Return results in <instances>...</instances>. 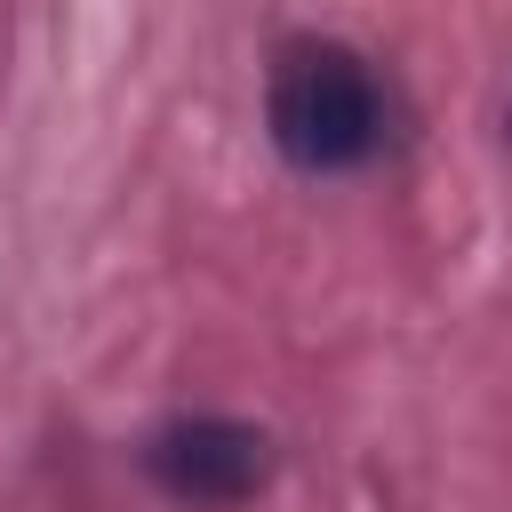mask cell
Masks as SVG:
<instances>
[{
    "instance_id": "cell-1",
    "label": "cell",
    "mask_w": 512,
    "mask_h": 512,
    "mask_svg": "<svg viewBox=\"0 0 512 512\" xmlns=\"http://www.w3.org/2000/svg\"><path fill=\"white\" fill-rule=\"evenodd\" d=\"M264 136L304 176H352L392 152L400 96L352 40H288L264 72Z\"/></svg>"
},
{
    "instance_id": "cell-2",
    "label": "cell",
    "mask_w": 512,
    "mask_h": 512,
    "mask_svg": "<svg viewBox=\"0 0 512 512\" xmlns=\"http://www.w3.org/2000/svg\"><path fill=\"white\" fill-rule=\"evenodd\" d=\"M144 472L160 496L200 504V512H232L272 480V440L240 416H168L144 440Z\"/></svg>"
}]
</instances>
